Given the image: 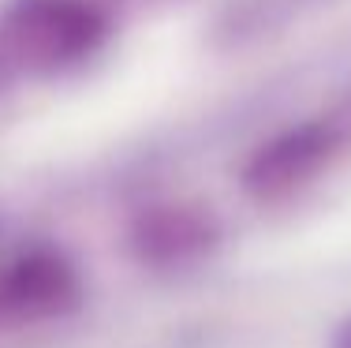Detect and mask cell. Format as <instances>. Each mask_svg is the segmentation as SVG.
<instances>
[{
    "mask_svg": "<svg viewBox=\"0 0 351 348\" xmlns=\"http://www.w3.org/2000/svg\"><path fill=\"white\" fill-rule=\"evenodd\" d=\"M105 19L86 0H12L0 15V53L12 68L56 71L101 41Z\"/></svg>",
    "mask_w": 351,
    "mask_h": 348,
    "instance_id": "1",
    "label": "cell"
},
{
    "mask_svg": "<svg viewBox=\"0 0 351 348\" xmlns=\"http://www.w3.org/2000/svg\"><path fill=\"white\" fill-rule=\"evenodd\" d=\"M332 146H337V131L325 124H303V128L284 131L250 157L243 187L254 198L291 195L322 172V165L332 157Z\"/></svg>",
    "mask_w": 351,
    "mask_h": 348,
    "instance_id": "2",
    "label": "cell"
},
{
    "mask_svg": "<svg viewBox=\"0 0 351 348\" xmlns=\"http://www.w3.org/2000/svg\"><path fill=\"white\" fill-rule=\"evenodd\" d=\"M217 244V221L198 206H154L131 229V247L149 266H183Z\"/></svg>",
    "mask_w": 351,
    "mask_h": 348,
    "instance_id": "3",
    "label": "cell"
},
{
    "mask_svg": "<svg viewBox=\"0 0 351 348\" xmlns=\"http://www.w3.org/2000/svg\"><path fill=\"white\" fill-rule=\"evenodd\" d=\"M332 348H351V322H348V326L337 334V341H332Z\"/></svg>",
    "mask_w": 351,
    "mask_h": 348,
    "instance_id": "4",
    "label": "cell"
},
{
    "mask_svg": "<svg viewBox=\"0 0 351 348\" xmlns=\"http://www.w3.org/2000/svg\"><path fill=\"white\" fill-rule=\"evenodd\" d=\"M8 68H12V64L4 60V53H0V82H4V76H8Z\"/></svg>",
    "mask_w": 351,
    "mask_h": 348,
    "instance_id": "5",
    "label": "cell"
}]
</instances>
